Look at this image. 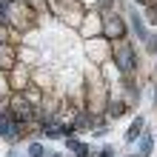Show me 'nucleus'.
I'll return each instance as SVG.
<instances>
[{
    "instance_id": "1",
    "label": "nucleus",
    "mask_w": 157,
    "mask_h": 157,
    "mask_svg": "<svg viewBox=\"0 0 157 157\" xmlns=\"http://www.w3.org/2000/svg\"><path fill=\"white\" fill-rule=\"evenodd\" d=\"M83 91H86V112L89 114H103L109 112V80L97 66H86L83 71Z\"/></svg>"
},
{
    "instance_id": "2",
    "label": "nucleus",
    "mask_w": 157,
    "mask_h": 157,
    "mask_svg": "<svg viewBox=\"0 0 157 157\" xmlns=\"http://www.w3.org/2000/svg\"><path fill=\"white\" fill-rule=\"evenodd\" d=\"M9 26H14L20 34H26L40 26V14L26 0H14V3H9Z\"/></svg>"
},
{
    "instance_id": "3",
    "label": "nucleus",
    "mask_w": 157,
    "mask_h": 157,
    "mask_svg": "<svg viewBox=\"0 0 157 157\" xmlns=\"http://www.w3.org/2000/svg\"><path fill=\"white\" fill-rule=\"evenodd\" d=\"M83 52H86V60L91 63V66H103V63L112 60V40H109L106 34L89 37L86 46H83Z\"/></svg>"
},
{
    "instance_id": "4",
    "label": "nucleus",
    "mask_w": 157,
    "mask_h": 157,
    "mask_svg": "<svg viewBox=\"0 0 157 157\" xmlns=\"http://www.w3.org/2000/svg\"><path fill=\"white\" fill-rule=\"evenodd\" d=\"M103 34L109 40H123L126 37V23H123V17H120L114 9H103Z\"/></svg>"
},
{
    "instance_id": "5",
    "label": "nucleus",
    "mask_w": 157,
    "mask_h": 157,
    "mask_svg": "<svg viewBox=\"0 0 157 157\" xmlns=\"http://www.w3.org/2000/svg\"><path fill=\"white\" fill-rule=\"evenodd\" d=\"M77 32H80L86 40H89V37H100V34H103V14H100L97 9H89Z\"/></svg>"
},
{
    "instance_id": "6",
    "label": "nucleus",
    "mask_w": 157,
    "mask_h": 157,
    "mask_svg": "<svg viewBox=\"0 0 157 157\" xmlns=\"http://www.w3.org/2000/svg\"><path fill=\"white\" fill-rule=\"evenodd\" d=\"M6 77H9L12 91H26V89L32 86V69L26 66V63H17L12 71H6Z\"/></svg>"
},
{
    "instance_id": "7",
    "label": "nucleus",
    "mask_w": 157,
    "mask_h": 157,
    "mask_svg": "<svg viewBox=\"0 0 157 157\" xmlns=\"http://www.w3.org/2000/svg\"><path fill=\"white\" fill-rule=\"evenodd\" d=\"M20 46H12V43H0V71H12L17 63H20Z\"/></svg>"
},
{
    "instance_id": "8",
    "label": "nucleus",
    "mask_w": 157,
    "mask_h": 157,
    "mask_svg": "<svg viewBox=\"0 0 157 157\" xmlns=\"http://www.w3.org/2000/svg\"><path fill=\"white\" fill-rule=\"evenodd\" d=\"M32 83H34L40 91H54V75H52L49 69L34 66V69H32Z\"/></svg>"
},
{
    "instance_id": "9",
    "label": "nucleus",
    "mask_w": 157,
    "mask_h": 157,
    "mask_svg": "<svg viewBox=\"0 0 157 157\" xmlns=\"http://www.w3.org/2000/svg\"><path fill=\"white\" fill-rule=\"evenodd\" d=\"M66 146L71 151H75V157H89V143H83V140H77V137H66Z\"/></svg>"
},
{
    "instance_id": "10",
    "label": "nucleus",
    "mask_w": 157,
    "mask_h": 157,
    "mask_svg": "<svg viewBox=\"0 0 157 157\" xmlns=\"http://www.w3.org/2000/svg\"><path fill=\"white\" fill-rule=\"evenodd\" d=\"M20 63H26V66H29V63H34V60H40V54H34L32 52V46H20Z\"/></svg>"
},
{
    "instance_id": "11",
    "label": "nucleus",
    "mask_w": 157,
    "mask_h": 157,
    "mask_svg": "<svg viewBox=\"0 0 157 157\" xmlns=\"http://www.w3.org/2000/svg\"><path fill=\"white\" fill-rule=\"evenodd\" d=\"M140 126H143V120H140V117L134 120V126H128V132H126V140H128V143H134V140H137V134H140Z\"/></svg>"
},
{
    "instance_id": "12",
    "label": "nucleus",
    "mask_w": 157,
    "mask_h": 157,
    "mask_svg": "<svg viewBox=\"0 0 157 157\" xmlns=\"http://www.w3.org/2000/svg\"><path fill=\"white\" fill-rule=\"evenodd\" d=\"M29 157H49V154H46L43 143H32V146H29Z\"/></svg>"
},
{
    "instance_id": "13",
    "label": "nucleus",
    "mask_w": 157,
    "mask_h": 157,
    "mask_svg": "<svg viewBox=\"0 0 157 157\" xmlns=\"http://www.w3.org/2000/svg\"><path fill=\"white\" fill-rule=\"evenodd\" d=\"M94 6H100V12L103 9H114V0H94Z\"/></svg>"
},
{
    "instance_id": "14",
    "label": "nucleus",
    "mask_w": 157,
    "mask_h": 157,
    "mask_svg": "<svg viewBox=\"0 0 157 157\" xmlns=\"http://www.w3.org/2000/svg\"><path fill=\"white\" fill-rule=\"evenodd\" d=\"M49 157H69V154H57V151H54V154H49Z\"/></svg>"
}]
</instances>
